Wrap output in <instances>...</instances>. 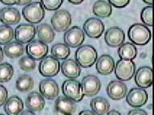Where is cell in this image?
<instances>
[{"instance_id": "1", "label": "cell", "mask_w": 154, "mask_h": 115, "mask_svg": "<svg viewBox=\"0 0 154 115\" xmlns=\"http://www.w3.org/2000/svg\"><path fill=\"white\" fill-rule=\"evenodd\" d=\"M128 35L132 43L137 45H146L151 39V32L148 27L140 23H136L130 26Z\"/></svg>"}, {"instance_id": "2", "label": "cell", "mask_w": 154, "mask_h": 115, "mask_svg": "<svg viewBox=\"0 0 154 115\" xmlns=\"http://www.w3.org/2000/svg\"><path fill=\"white\" fill-rule=\"evenodd\" d=\"M98 53L93 46L89 45L80 46L75 52L76 62L83 68H89L96 63Z\"/></svg>"}, {"instance_id": "3", "label": "cell", "mask_w": 154, "mask_h": 115, "mask_svg": "<svg viewBox=\"0 0 154 115\" xmlns=\"http://www.w3.org/2000/svg\"><path fill=\"white\" fill-rule=\"evenodd\" d=\"M22 14L25 19L31 24H38L45 16V10L42 3L34 1L27 4L23 9Z\"/></svg>"}, {"instance_id": "4", "label": "cell", "mask_w": 154, "mask_h": 115, "mask_svg": "<svg viewBox=\"0 0 154 115\" xmlns=\"http://www.w3.org/2000/svg\"><path fill=\"white\" fill-rule=\"evenodd\" d=\"M135 71L136 65L132 60L120 59L114 66L115 76L119 81H130L134 76Z\"/></svg>"}, {"instance_id": "5", "label": "cell", "mask_w": 154, "mask_h": 115, "mask_svg": "<svg viewBox=\"0 0 154 115\" xmlns=\"http://www.w3.org/2000/svg\"><path fill=\"white\" fill-rule=\"evenodd\" d=\"M62 91L65 97L74 102H79L83 99L81 85L78 81L73 79L64 81L62 86Z\"/></svg>"}, {"instance_id": "6", "label": "cell", "mask_w": 154, "mask_h": 115, "mask_svg": "<svg viewBox=\"0 0 154 115\" xmlns=\"http://www.w3.org/2000/svg\"><path fill=\"white\" fill-rule=\"evenodd\" d=\"M53 29L58 33L66 31L72 24L70 13L65 10H60L54 14L51 19Z\"/></svg>"}, {"instance_id": "7", "label": "cell", "mask_w": 154, "mask_h": 115, "mask_svg": "<svg viewBox=\"0 0 154 115\" xmlns=\"http://www.w3.org/2000/svg\"><path fill=\"white\" fill-rule=\"evenodd\" d=\"M38 70L43 76H55L60 72V63L53 56H46L39 63Z\"/></svg>"}, {"instance_id": "8", "label": "cell", "mask_w": 154, "mask_h": 115, "mask_svg": "<svg viewBox=\"0 0 154 115\" xmlns=\"http://www.w3.org/2000/svg\"><path fill=\"white\" fill-rule=\"evenodd\" d=\"M85 40V33L81 28L78 26L69 28L64 35V44L68 47H78L82 45Z\"/></svg>"}, {"instance_id": "9", "label": "cell", "mask_w": 154, "mask_h": 115, "mask_svg": "<svg viewBox=\"0 0 154 115\" xmlns=\"http://www.w3.org/2000/svg\"><path fill=\"white\" fill-rule=\"evenodd\" d=\"M49 47L46 43L38 40L30 42L26 46V53L28 56L34 61H40L47 56Z\"/></svg>"}, {"instance_id": "10", "label": "cell", "mask_w": 154, "mask_h": 115, "mask_svg": "<svg viewBox=\"0 0 154 115\" xmlns=\"http://www.w3.org/2000/svg\"><path fill=\"white\" fill-rule=\"evenodd\" d=\"M80 85L83 95L88 97L96 96L101 88L100 79L94 75H88L84 77Z\"/></svg>"}, {"instance_id": "11", "label": "cell", "mask_w": 154, "mask_h": 115, "mask_svg": "<svg viewBox=\"0 0 154 115\" xmlns=\"http://www.w3.org/2000/svg\"><path fill=\"white\" fill-rule=\"evenodd\" d=\"M35 33L36 30L32 24H21L15 28L14 37L17 42L26 44L33 40Z\"/></svg>"}, {"instance_id": "12", "label": "cell", "mask_w": 154, "mask_h": 115, "mask_svg": "<svg viewBox=\"0 0 154 115\" xmlns=\"http://www.w3.org/2000/svg\"><path fill=\"white\" fill-rule=\"evenodd\" d=\"M105 26L101 19L95 17L88 19L83 24V30L89 38H98L104 32Z\"/></svg>"}, {"instance_id": "13", "label": "cell", "mask_w": 154, "mask_h": 115, "mask_svg": "<svg viewBox=\"0 0 154 115\" xmlns=\"http://www.w3.org/2000/svg\"><path fill=\"white\" fill-rule=\"evenodd\" d=\"M148 99L147 91L142 88H133L127 95V103L132 107H140L146 104Z\"/></svg>"}, {"instance_id": "14", "label": "cell", "mask_w": 154, "mask_h": 115, "mask_svg": "<svg viewBox=\"0 0 154 115\" xmlns=\"http://www.w3.org/2000/svg\"><path fill=\"white\" fill-rule=\"evenodd\" d=\"M106 43L112 47H119L124 43L125 35L124 31L118 27L109 28L104 35Z\"/></svg>"}, {"instance_id": "15", "label": "cell", "mask_w": 154, "mask_h": 115, "mask_svg": "<svg viewBox=\"0 0 154 115\" xmlns=\"http://www.w3.org/2000/svg\"><path fill=\"white\" fill-rule=\"evenodd\" d=\"M135 84L140 88H149L153 83V71L152 68L148 66L139 68L135 73Z\"/></svg>"}, {"instance_id": "16", "label": "cell", "mask_w": 154, "mask_h": 115, "mask_svg": "<svg viewBox=\"0 0 154 115\" xmlns=\"http://www.w3.org/2000/svg\"><path fill=\"white\" fill-rule=\"evenodd\" d=\"M39 91L44 98L53 100L58 96L60 88L55 81L51 79H44L40 82Z\"/></svg>"}, {"instance_id": "17", "label": "cell", "mask_w": 154, "mask_h": 115, "mask_svg": "<svg viewBox=\"0 0 154 115\" xmlns=\"http://www.w3.org/2000/svg\"><path fill=\"white\" fill-rule=\"evenodd\" d=\"M107 95L114 100H120L125 98L128 93L126 84L121 81H112L106 88Z\"/></svg>"}, {"instance_id": "18", "label": "cell", "mask_w": 154, "mask_h": 115, "mask_svg": "<svg viewBox=\"0 0 154 115\" xmlns=\"http://www.w3.org/2000/svg\"><path fill=\"white\" fill-rule=\"evenodd\" d=\"M62 73L65 77L70 79H77L81 73L80 65L73 59H67L60 65Z\"/></svg>"}, {"instance_id": "19", "label": "cell", "mask_w": 154, "mask_h": 115, "mask_svg": "<svg viewBox=\"0 0 154 115\" xmlns=\"http://www.w3.org/2000/svg\"><path fill=\"white\" fill-rule=\"evenodd\" d=\"M20 19V13L16 8L4 7L0 10V21L6 25L17 24Z\"/></svg>"}, {"instance_id": "20", "label": "cell", "mask_w": 154, "mask_h": 115, "mask_svg": "<svg viewBox=\"0 0 154 115\" xmlns=\"http://www.w3.org/2000/svg\"><path fill=\"white\" fill-rule=\"evenodd\" d=\"M115 66L114 60L109 55H103L98 58L96 61V68L97 72L101 75H109L113 72Z\"/></svg>"}, {"instance_id": "21", "label": "cell", "mask_w": 154, "mask_h": 115, "mask_svg": "<svg viewBox=\"0 0 154 115\" xmlns=\"http://www.w3.org/2000/svg\"><path fill=\"white\" fill-rule=\"evenodd\" d=\"M26 105L28 110L32 111H40L45 106L44 97L40 93L33 91L30 93L26 99Z\"/></svg>"}, {"instance_id": "22", "label": "cell", "mask_w": 154, "mask_h": 115, "mask_svg": "<svg viewBox=\"0 0 154 115\" xmlns=\"http://www.w3.org/2000/svg\"><path fill=\"white\" fill-rule=\"evenodd\" d=\"M55 110L62 114H73L76 111V104L65 96H60L54 103Z\"/></svg>"}, {"instance_id": "23", "label": "cell", "mask_w": 154, "mask_h": 115, "mask_svg": "<svg viewBox=\"0 0 154 115\" xmlns=\"http://www.w3.org/2000/svg\"><path fill=\"white\" fill-rule=\"evenodd\" d=\"M23 108L24 104L22 99L17 96L10 97L4 104V110L8 115H19Z\"/></svg>"}, {"instance_id": "24", "label": "cell", "mask_w": 154, "mask_h": 115, "mask_svg": "<svg viewBox=\"0 0 154 115\" xmlns=\"http://www.w3.org/2000/svg\"><path fill=\"white\" fill-rule=\"evenodd\" d=\"M35 30H36L37 35L40 41L48 44L52 42L54 40V31L49 24L46 23H42L35 27Z\"/></svg>"}, {"instance_id": "25", "label": "cell", "mask_w": 154, "mask_h": 115, "mask_svg": "<svg viewBox=\"0 0 154 115\" xmlns=\"http://www.w3.org/2000/svg\"><path fill=\"white\" fill-rule=\"evenodd\" d=\"M93 12L96 17L108 18L112 13V7L108 1L98 0L93 5Z\"/></svg>"}, {"instance_id": "26", "label": "cell", "mask_w": 154, "mask_h": 115, "mask_svg": "<svg viewBox=\"0 0 154 115\" xmlns=\"http://www.w3.org/2000/svg\"><path fill=\"white\" fill-rule=\"evenodd\" d=\"M3 52L7 57L10 58H17L23 56L25 52V47L22 43L17 41L9 42L5 45Z\"/></svg>"}, {"instance_id": "27", "label": "cell", "mask_w": 154, "mask_h": 115, "mask_svg": "<svg viewBox=\"0 0 154 115\" xmlns=\"http://www.w3.org/2000/svg\"><path fill=\"white\" fill-rule=\"evenodd\" d=\"M93 112L96 115H104L108 112L110 108L108 100L102 97H96L91 100L90 104Z\"/></svg>"}, {"instance_id": "28", "label": "cell", "mask_w": 154, "mask_h": 115, "mask_svg": "<svg viewBox=\"0 0 154 115\" xmlns=\"http://www.w3.org/2000/svg\"><path fill=\"white\" fill-rule=\"evenodd\" d=\"M118 55L121 59L133 60L137 56V47L131 42H125L119 47Z\"/></svg>"}, {"instance_id": "29", "label": "cell", "mask_w": 154, "mask_h": 115, "mask_svg": "<svg viewBox=\"0 0 154 115\" xmlns=\"http://www.w3.org/2000/svg\"><path fill=\"white\" fill-rule=\"evenodd\" d=\"M33 80L32 77L27 74L20 76L16 81V88L20 92L26 93L31 91L33 88Z\"/></svg>"}, {"instance_id": "30", "label": "cell", "mask_w": 154, "mask_h": 115, "mask_svg": "<svg viewBox=\"0 0 154 115\" xmlns=\"http://www.w3.org/2000/svg\"><path fill=\"white\" fill-rule=\"evenodd\" d=\"M51 55L56 59L64 60L70 55V49L66 44L57 43L51 49Z\"/></svg>"}, {"instance_id": "31", "label": "cell", "mask_w": 154, "mask_h": 115, "mask_svg": "<svg viewBox=\"0 0 154 115\" xmlns=\"http://www.w3.org/2000/svg\"><path fill=\"white\" fill-rule=\"evenodd\" d=\"M14 38V30L9 25L0 26V45H7Z\"/></svg>"}, {"instance_id": "32", "label": "cell", "mask_w": 154, "mask_h": 115, "mask_svg": "<svg viewBox=\"0 0 154 115\" xmlns=\"http://www.w3.org/2000/svg\"><path fill=\"white\" fill-rule=\"evenodd\" d=\"M14 75V68L11 64L4 63L0 64V82H8Z\"/></svg>"}, {"instance_id": "33", "label": "cell", "mask_w": 154, "mask_h": 115, "mask_svg": "<svg viewBox=\"0 0 154 115\" xmlns=\"http://www.w3.org/2000/svg\"><path fill=\"white\" fill-rule=\"evenodd\" d=\"M19 65L23 70L26 72H31L35 68L36 64L33 59L29 56H23L19 61Z\"/></svg>"}, {"instance_id": "34", "label": "cell", "mask_w": 154, "mask_h": 115, "mask_svg": "<svg viewBox=\"0 0 154 115\" xmlns=\"http://www.w3.org/2000/svg\"><path fill=\"white\" fill-rule=\"evenodd\" d=\"M140 19L146 25L153 26V7L148 6L143 8L140 13Z\"/></svg>"}, {"instance_id": "35", "label": "cell", "mask_w": 154, "mask_h": 115, "mask_svg": "<svg viewBox=\"0 0 154 115\" xmlns=\"http://www.w3.org/2000/svg\"><path fill=\"white\" fill-rule=\"evenodd\" d=\"M42 6L49 11H56L60 8L63 0H41Z\"/></svg>"}, {"instance_id": "36", "label": "cell", "mask_w": 154, "mask_h": 115, "mask_svg": "<svg viewBox=\"0 0 154 115\" xmlns=\"http://www.w3.org/2000/svg\"><path fill=\"white\" fill-rule=\"evenodd\" d=\"M109 3L117 8H124L128 6L130 0H108Z\"/></svg>"}, {"instance_id": "37", "label": "cell", "mask_w": 154, "mask_h": 115, "mask_svg": "<svg viewBox=\"0 0 154 115\" xmlns=\"http://www.w3.org/2000/svg\"><path fill=\"white\" fill-rule=\"evenodd\" d=\"M8 92L7 88L2 85H0V107L4 105L8 99Z\"/></svg>"}, {"instance_id": "38", "label": "cell", "mask_w": 154, "mask_h": 115, "mask_svg": "<svg viewBox=\"0 0 154 115\" xmlns=\"http://www.w3.org/2000/svg\"><path fill=\"white\" fill-rule=\"evenodd\" d=\"M128 115H148V114L145 110L140 109H136L129 111Z\"/></svg>"}, {"instance_id": "39", "label": "cell", "mask_w": 154, "mask_h": 115, "mask_svg": "<svg viewBox=\"0 0 154 115\" xmlns=\"http://www.w3.org/2000/svg\"><path fill=\"white\" fill-rule=\"evenodd\" d=\"M12 1L15 4L23 6V5H27L31 3L32 0H12Z\"/></svg>"}, {"instance_id": "40", "label": "cell", "mask_w": 154, "mask_h": 115, "mask_svg": "<svg viewBox=\"0 0 154 115\" xmlns=\"http://www.w3.org/2000/svg\"><path fill=\"white\" fill-rule=\"evenodd\" d=\"M79 115H96V114H94L93 111H91L90 110H83L80 111Z\"/></svg>"}, {"instance_id": "41", "label": "cell", "mask_w": 154, "mask_h": 115, "mask_svg": "<svg viewBox=\"0 0 154 115\" xmlns=\"http://www.w3.org/2000/svg\"><path fill=\"white\" fill-rule=\"evenodd\" d=\"M2 4H4L5 5H9V6H11V5H14V2L12 1V0H0Z\"/></svg>"}, {"instance_id": "42", "label": "cell", "mask_w": 154, "mask_h": 115, "mask_svg": "<svg viewBox=\"0 0 154 115\" xmlns=\"http://www.w3.org/2000/svg\"><path fill=\"white\" fill-rule=\"evenodd\" d=\"M19 115H35V114L33 111H30V110H26V111H23V112H21Z\"/></svg>"}, {"instance_id": "43", "label": "cell", "mask_w": 154, "mask_h": 115, "mask_svg": "<svg viewBox=\"0 0 154 115\" xmlns=\"http://www.w3.org/2000/svg\"><path fill=\"white\" fill-rule=\"evenodd\" d=\"M106 115H122L119 111H116V110H112L109 111L106 113Z\"/></svg>"}, {"instance_id": "44", "label": "cell", "mask_w": 154, "mask_h": 115, "mask_svg": "<svg viewBox=\"0 0 154 115\" xmlns=\"http://www.w3.org/2000/svg\"><path fill=\"white\" fill-rule=\"evenodd\" d=\"M68 1L73 4H81L84 0H68Z\"/></svg>"}, {"instance_id": "45", "label": "cell", "mask_w": 154, "mask_h": 115, "mask_svg": "<svg viewBox=\"0 0 154 115\" xmlns=\"http://www.w3.org/2000/svg\"><path fill=\"white\" fill-rule=\"evenodd\" d=\"M3 58H4V52H3L2 47L0 46V63L3 61Z\"/></svg>"}, {"instance_id": "46", "label": "cell", "mask_w": 154, "mask_h": 115, "mask_svg": "<svg viewBox=\"0 0 154 115\" xmlns=\"http://www.w3.org/2000/svg\"><path fill=\"white\" fill-rule=\"evenodd\" d=\"M145 3L147 4H149L150 6H152V4H153V0H143Z\"/></svg>"}, {"instance_id": "47", "label": "cell", "mask_w": 154, "mask_h": 115, "mask_svg": "<svg viewBox=\"0 0 154 115\" xmlns=\"http://www.w3.org/2000/svg\"><path fill=\"white\" fill-rule=\"evenodd\" d=\"M64 115H72V114H64Z\"/></svg>"}, {"instance_id": "48", "label": "cell", "mask_w": 154, "mask_h": 115, "mask_svg": "<svg viewBox=\"0 0 154 115\" xmlns=\"http://www.w3.org/2000/svg\"><path fill=\"white\" fill-rule=\"evenodd\" d=\"M0 115H4V114H0Z\"/></svg>"}]
</instances>
